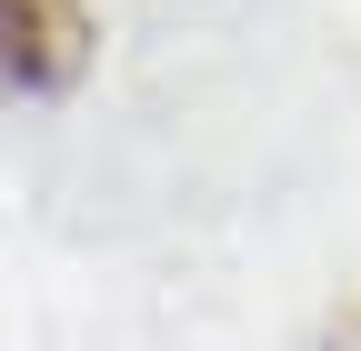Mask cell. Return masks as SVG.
I'll use <instances>...</instances> for the list:
<instances>
[{
    "label": "cell",
    "mask_w": 361,
    "mask_h": 351,
    "mask_svg": "<svg viewBox=\"0 0 361 351\" xmlns=\"http://www.w3.org/2000/svg\"><path fill=\"white\" fill-rule=\"evenodd\" d=\"M80 61H90V20H80V0H0V101L71 91Z\"/></svg>",
    "instance_id": "obj_1"
}]
</instances>
